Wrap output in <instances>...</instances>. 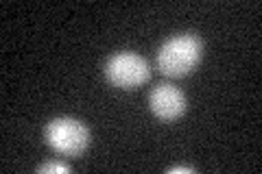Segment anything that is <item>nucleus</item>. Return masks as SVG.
Segmentation results:
<instances>
[{
  "label": "nucleus",
  "instance_id": "f03ea898",
  "mask_svg": "<svg viewBox=\"0 0 262 174\" xmlns=\"http://www.w3.org/2000/svg\"><path fill=\"white\" fill-rule=\"evenodd\" d=\"M44 137L55 153L63 157H79L88 148L90 131L75 118H55L46 124Z\"/></svg>",
  "mask_w": 262,
  "mask_h": 174
},
{
  "label": "nucleus",
  "instance_id": "7ed1b4c3",
  "mask_svg": "<svg viewBox=\"0 0 262 174\" xmlns=\"http://www.w3.org/2000/svg\"><path fill=\"white\" fill-rule=\"evenodd\" d=\"M105 77H107V81L114 87L136 89L149 81L151 70L144 57H140L138 53L122 51L107 59V63H105Z\"/></svg>",
  "mask_w": 262,
  "mask_h": 174
},
{
  "label": "nucleus",
  "instance_id": "f257e3e1",
  "mask_svg": "<svg viewBox=\"0 0 262 174\" xmlns=\"http://www.w3.org/2000/svg\"><path fill=\"white\" fill-rule=\"evenodd\" d=\"M203 57V44L196 35L184 33L166 39L158 53V68L164 77L182 79L188 77Z\"/></svg>",
  "mask_w": 262,
  "mask_h": 174
},
{
  "label": "nucleus",
  "instance_id": "423d86ee",
  "mask_svg": "<svg viewBox=\"0 0 262 174\" xmlns=\"http://www.w3.org/2000/svg\"><path fill=\"white\" fill-rule=\"evenodd\" d=\"M170 174H179V172H194V168H188V165H177V168H170Z\"/></svg>",
  "mask_w": 262,
  "mask_h": 174
},
{
  "label": "nucleus",
  "instance_id": "20e7f679",
  "mask_svg": "<svg viewBox=\"0 0 262 174\" xmlns=\"http://www.w3.org/2000/svg\"><path fill=\"white\" fill-rule=\"evenodd\" d=\"M149 107L155 118L164 122H173L186 113L188 105H186V96L179 87L170 85V83H160L149 94Z\"/></svg>",
  "mask_w": 262,
  "mask_h": 174
},
{
  "label": "nucleus",
  "instance_id": "39448f33",
  "mask_svg": "<svg viewBox=\"0 0 262 174\" xmlns=\"http://www.w3.org/2000/svg\"><path fill=\"white\" fill-rule=\"evenodd\" d=\"M37 172H44V174H51V172H70V165L59 163V161H51V163L37 165Z\"/></svg>",
  "mask_w": 262,
  "mask_h": 174
}]
</instances>
